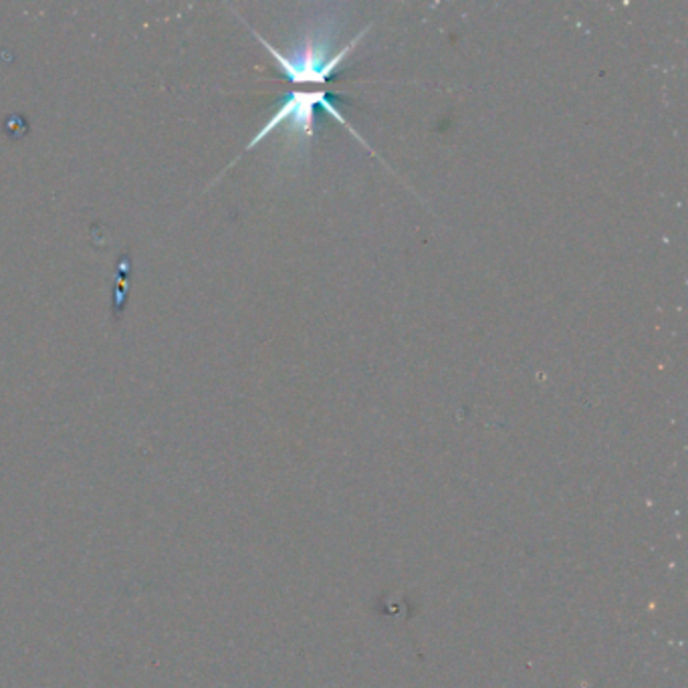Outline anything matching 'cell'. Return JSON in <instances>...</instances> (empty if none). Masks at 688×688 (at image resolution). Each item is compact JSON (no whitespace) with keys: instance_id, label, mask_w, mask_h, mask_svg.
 Wrapping results in <instances>:
<instances>
[{"instance_id":"obj_1","label":"cell","mask_w":688,"mask_h":688,"mask_svg":"<svg viewBox=\"0 0 688 688\" xmlns=\"http://www.w3.org/2000/svg\"><path fill=\"white\" fill-rule=\"evenodd\" d=\"M368 31H370V26H365L362 33H358V37L351 38L350 45L343 47L334 57H327L329 38L326 41H319L315 37L307 38V43L301 47V50L287 57V55L279 53L273 45H269L264 38L259 37L257 33H255V37L259 38L263 43L264 49L275 57L279 69L283 71V76L287 77L291 83H326L329 77L336 76L341 63L346 61V57L353 53Z\"/></svg>"},{"instance_id":"obj_2","label":"cell","mask_w":688,"mask_h":688,"mask_svg":"<svg viewBox=\"0 0 688 688\" xmlns=\"http://www.w3.org/2000/svg\"><path fill=\"white\" fill-rule=\"evenodd\" d=\"M315 108H324L331 117H336L339 124L348 125L351 134L356 138H360L348 120L339 113L336 108V101L327 95L326 91H307V93H291L287 100L281 103V108L277 110L275 115L267 122L263 129L257 134V138L249 144V150H252L261 139L267 138L271 132H275V127L281 124H289V129L300 134L301 138H313L315 134Z\"/></svg>"}]
</instances>
